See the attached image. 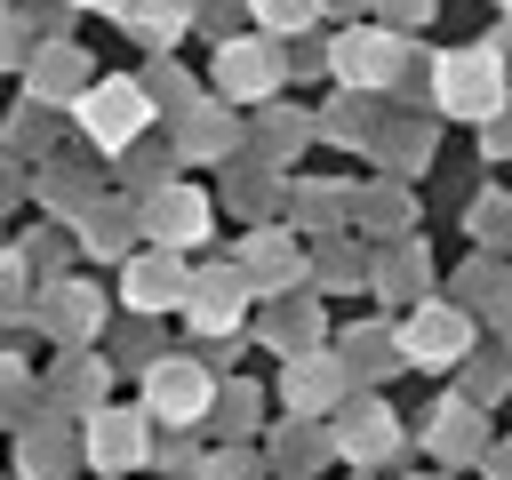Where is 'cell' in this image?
Instances as JSON below:
<instances>
[{
    "label": "cell",
    "mask_w": 512,
    "mask_h": 480,
    "mask_svg": "<svg viewBox=\"0 0 512 480\" xmlns=\"http://www.w3.org/2000/svg\"><path fill=\"white\" fill-rule=\"evenodd\" d=\"M320 8H352V0H320Z\"/></svg>",
    "instance_id": "cell-19"
},
{
    "label": "cell",
    "mask_w": 512,
    "mask_h": 480,
    "mask_svg": "<svg viewBox=\"0 0 512 480\" xmlns=\"http://www.w3.org/2000/svg\"><path fill=\"white\" fill-rule=\"evenodd\" d=\"M8 56H16V32H8V24H0V64H8Z\"/></svg>",
    "instance_id": "cell-17"
},
{
    "label": "cell",
    "mask_w": 512,
    "mask_h": 480,
    "mask_svg": "<svg viewBox=\"0 0 512 480\" xmlns=\"http://www.w3.org/2000/svg\"><path fill=\"white\" fill-rule=\"evenodd\" d=\"M192 296V272L176 264V256H136V272H128V304L136 312H168V304H184Z\"/></svg>",
    "instance_id": "cell-8"
},
{
    "label": "cell",
    "mask_w": 512,
    "mask_h": 480,
    "mask_svg": "<svg viewBox=\"0 0 512 480\" xmlns=\"http://www.w3.org/2000/svg\"><path fill=\"white\" fill-rule=\"evenodd\" d=\"M432 88L456 120H488L504 104V64H496V48H456V56L432 64Z\"/></svg>",
    "instance_id": "cell-1"
},
{
    "label": "cell",
    "mask_w": 512,
    "mask_h": 480,
    "mask_svg": "<svg viewBox=\"0 0 512 480\" xmlns=\"http://www.w3.org/2000/svg\"><path fill=\"white\" fill-rule=\"evenodd\" d=\"M328 64H336L352 88H384L392 64H400V40H392V32H344V40L328 48Z\"/></svg>",
    "instance_id": "cell-6"
},
{
    "label": "cell",
    "mask_w": 512,
    "mask_h": 480,
    "mask_svg": "<svg viewBox=\"0 0 512 480\" xmlns=\"http://www.w3.org/2000/svg\"><path fill=\"white\" fill-rule=\"evenodd\" d=\"M56 296H64V304H48V320H56V328H88V320H96L88 288H56Z\"/></svg>",
    "instance_id": "cell-15"
},
{
    "label": "cell",
    "mask_w": 512,
    "mask_h": 480,
    "mask_svg": "<svg viewBox=\"0 0 512 480\" xmlns=\"http://www.w3.org/2000/svg\"><path fill=\"white\" fill-rule=\"evenodd\" d=\"M136 24H144V32H152V48H168V40H176V32H184V0H160V8H144V16H136Z\"/></svg>",
    "instance_id": "cell-14"
},
{
    "label": "cell",
    "mask_w": 512,
    "mask_h": 480,
    "mask_svg": "<svg viewBox=\"0 0 512 480\" xmlns=\"http://www.w3.org/2000/svg\"><path fill=\"white\" fill-rule=\"evenodd\" d=\"M216 88L240 96V104L272 96V88H280V48H272V40H224V56H216Z\"/></svg>",
    "instance_id": "cell-3"
},
{
    "label": "cell",
    "mask_w": 512,
    "mask_h": 480,
    "mask_svg": "<svg viewBox=\"0 0 512 480\" xmlns=\"http://www.w3.org/2000/svg\"><path fill=\"white\" fill-rule=\"evenodd\" d=\"M288 392H296V408H328V400H336V368H328V360H320V368L304 360V368L288 376Z\"/></svg>",
    "instance_id": "cell-13"
},
{
    "label": "cell",
    "mask_w": 512,
    "mask_h": 480,
    "mask_svg": "<svg viewBox=\"0 0 512 480\" xmlns=\"http://www.w3.org/2000/svg\"><path fill=\"white\" fill-rule=\"evenodd\" d=\"M144 224H152V240H160V248H184V240H200V232H208V200H200V192H184V184H160V192L144 200Z\"/></svg>",
    "instance_id": "cell-7"
},
{
    "label": "cell",
    "mask_w": 512,
    "mask_h": 480,
    "mask_svg": "<svg viewBox=\"0 0 512 480\" xmlns=\"http://www.w3.org/2000/svg\"><path fill=\"white\" fill-rule=\"evenodd\" d=\"M464 344H472V328H464V312H448V304H424V312L408 320V336H400V352H408L416 368H448V360H464Z\"/></svg>",
    "instance_id": "cell-4"
},
{
    "label": "cell",
    "mask_w": 512,
    "mask_h": 480,
    "mask_svg": "<svg viewBox=\"0 0 512 480\" xmlns=\"http://www.w3.org/2000/svg\"><path fill=\"white\" fill-rule=\"evenodd\" d=\"M0 8H8V0H0Z\"/></svg>",
    "instance_id": "cell-20"
},
{
    "label": "cell",
    "mask_w": 512,
    "mask_h": 480,
    "mask_svg": "<svg viewBox=\"0 0 512 480\" xmlns=\"http://www.w3.org/2000/svg\"><path fill=\"white\" fill-rule=\"evenodd\" d=\"M144 400H152V416H168V424H192V416L208 408V376H200L192 360H152V376H144Z\"/></svg>",
    "instance_id": "cell-5"
},
{
    "label": "cell",
    "mask_w": 512,
    "mask_h": 480,
    "mask_svg": "<svg viewBox=\"0 0 512 480\" xmlns=\"http://www.w3.org/2000/svg\"><path fill=\"white\" fill-rule=\"evenodd\" d=\"M240 296H248L240 272H200L192 296H184V312H192V328H232L240 320Z\"/></svg>",
    "instance_id": "cell-9"
},
{
    "label": "cell",
    "mask_w": 512,
    "mask_h": 480,
    "mask_svg": "<svg viewBox=\"0 0 512 480\" xmlns=\"http://www.w3.org/2000/svg\"><path fill=\"white\" fill-rule=\"evenodd\" d=\"M88 8H112V16H128V8H136V0H88Z\"/></svg>",
    "instance_id": "cell-18"
},
{
    "label": "cell",
    "mask_w": 512,
    "mask_h": 480,
    "mask_svg": "<svg viewBox=\"0 0 512 480\" xmlns=\"http://www.w3.org/2000/svg\"><path fill=\"white\" fill-rule=\"evenodd\" d=\"M144 120H152V88L144 80H96L80 96V128L104 152H128V136H144Z\"/></svg>",
    "instance_id": "cell-2"
},
{
    "label": "cell",
    "mask_w": 512,
    "mask_h": 480,
    "mask_svg": "<svg viewBox=\"0 0 512 480\" xmlns=\"http://www.w3.org/2000/svg\"><path fill=\"white\" fill-rule=\"evenodd\" d=\"M32 88H40V96H72V88H96V80H88V56H80V48L48 40L40 64H32Z\"/></svg>",
    "instance_id": "cell-11"
},
{
    "label": "cell",
    "mask_w": 512,
    "mask_h": 480,
    "mask_svg": "<svg viewBox=\"0 0 512 480\" xmlns=\"http://www.w3.org/2000/svg\"><path fill=\"white\" fill-rule=\"evenodd\" d=\"M88 456H96L104 472H128V464L144 456V416H96V424H88Z\"/></svg>",
    "instance_id": "cell-10"
},
{
    "label": "cell",
    "mask_w": 512,
    "mask_h": 480,
    "mask_svg": "<svg viewBox=\"0 0 512 480\" xmlns=\"http://www.w3.org/2000/svg\"><path fill=\"white\" fill-rule=\"evenodd\" d=\"M16 288H24V264L0 256V312H16Z\"/></svg>",
    "instance_id": "cell-16"
},
{
    "label": "cell",
    "mask_w": 512,
    "mask_h": 480,
    "mask_svg": "<svg viewBox=\"0 0 512 480\" xmlns=\"http://www.w3.org/2000/svg\"><path fill=\"white\" fill-rule=\"evenodd\" d=\"M248 8H256L264 32H304V24L320 16V0H248Z\"/></svg>",
    "instance_id": "cell-12"
}]
</instances>
